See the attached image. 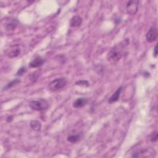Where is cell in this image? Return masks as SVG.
<instances>
[{"instance_id": "cell-1", "label": "cell", "mask_w": 158, "mask_h": 158, "mask_svg": "<svg viewBox=\"0 0 158 158\" xmlns=\"http://www.w3.org/2000/svg\"><path fill=\"white\" fill-rule=\"evenodd\" d=\"M130 40L126 38L118 44L112 47L108 54V59L112 63L114 64L119 61L124 54L125 49L129 45Z\"/></svg>"}, {"instance_id": "cell-2", "label": "cell", "mask_w": 158, "mask_h": 158, "mask_svg": "<svg viewBox=\"0 0 158 158\" xmlns=\"http://www.w3.org/2000/svg\"><path fill=\"white\" fill-rule=\"evenodd\" d=\"M29 106L33 110L42 111L48 108L49 104L46 100L44 99H40L38 100L30 101Z\"/></svg>"}, {"instance_id": "cell-3", "label": "cell", "mask_w": 158, "mask_h": 158, "mask_svg": "<svg viewBox=\"0 0 158 158\" xmlns=\"http://www.w3.org/2000/svg\"><path fill=\"white\" fill-rule=\"evenodd\" d=\"M67 80L65 78H58L55 79L49 84L48 88L51 91H56L64 88L67 85Z\"/></svg>"}, {"instance_id": "cell-4", "label": "cell", "mask_w": 158, "mask_h": 158, "mask_svg": "<svg viewBox=\"0 0 158 158\" xmlns=\"http://www.w3.org/2000/svg\"><path fill=\"white\" fill-rule=\"evenodd\" d=\"M139 2L132 0L129 1L126 6L127 12L130 15H134L137 12L139 8Z\"/></svg>"}, {"instance_id": "cell-5", "label": "cell", "mask_w": 158, "mask_h": 158, "mask_svg": "<svg viewBox=\"0 0 158 158\" xmlns=\"http://www.w3.org/2000/svg\"><path fill=\"white\" fill-rule=\"evenodd\" d=\"M157 29L156 27H151L147 33L146 38L148 42L152 43L155 42L157 38Z\"/></svg>"}, {"instance_id": "cell-6", "label": "cell", "mask_w": 158, "mask_h": 158, "mask_svg": "<svg viewBox=\"0 0 158 158\" xmlns=\"http://www.w3.org/2000/svg\"><path fill=\"white\" fill-rule=\"evenodd\" d=\"M154 152V151H153ZM152 150L148 149H143L140 150L136 151L134 154H133L132 157H151L154 156V153Z\"/></svg>"}, {"instance_id": "cell-7", "label": "cell", "mask_w": 158, "mask_h": 158, "mask_svg": "<svg viewBox=\"0 0 158 158\" xmlns=\"http://www.w3.org/2000/svg\"><path fill=\"white\" fill-rule=\"evenodd\" d=\"M45 62V60L41 57H36L29 64V66L32 68H37L42 66Z\"/></svg>"}, {"instance_id": "cell-8", "label": "cell", "mask_w": 158, "mask_h": 158, "mask_svg": "<svg viewBox=\"0 0 158 158\" xmlns=\"http://www.w3.org/2000/svg\"><path fill=\"white\" fill-rule=\"evenodd\" d=\"M19 24V22L16 19H11L6 24V29L7 30H14L16 29Z\"/></svg>"}, {"instance_id": "cell-9", "label": "cell", "mask_w": 158, "mask_h": 158, "mask_svg": "<svg viewBox=\"0 0 158 158\" xmlns=\"http://www.w3.org/2000/svg\"><path fill=\"white\" fill-rule=\"evenodd\" d=\"M88 103V100L84 98H80L77 99L73 103V106L75 108H79L84 106Z\"/></svg>"}, {"instance_id": "cell-10", "label": "cell", "mask_w": 158, "mask_h": 158, "mask_svg": "<svg viewBox=\"0 0 158 158\" xmlns=\"http://www.w3.org/2000/svg\"><path fill=\"white\" fill-rule=\"evenodd\" d=\"M122 87H120L119 88H118L115 91V93L109 98V99L108 100V102L110 104L116 102L117 101H118V99H119L120 95H121V91H122Z\"/></svg>"}, {"instance_id": "cell-11", "label": "cell", "mask_w": 158, "mask_h": 158, "mask_svg": "<svg viewBox=\"0 0 158 158\" xmlns=\"http://www.w3.org/2000/svg\"><path fill=\"white\" fill-rule=\"evenodd\" d=\"M82 23V19L79 16H75L71 20V26L72 27H77L81 26Z\"/></svg>"}, {"instance_id": "cell-12", "label": "cell", "mask_w": 158, "mask_h": 158, "mask_svg": "<svg viewBox=\"0 0 158 158\" xmlns=\"http://www.w3.org/2000/svg\"><path fill=\"white\" fill-rule=\"evenodd\" d=\"M21 53V49L18 47H14L10 49V51L8 52V56L9 58H15L18 56Z\"/></svg>"}, {"instance_id": "cell-13", "label": "cell", "mask_w": 158, "mask_h": 158, "mask_svg": "<svg viewBox=\"0 0 158 158\" xmlns=\"http://www.w3.org/2000/svg\"><path fill=\"white\" fill-rule=\"evenodd\" d=\"M30 127L32 130L36 131H39L42 128V124L38 121H32L30 122Z\"/></svg>"}, {"instance_id": "cell-14", "label": "cell", "mask_w": 158, "mask_h": 158, "mask_svg": "<svg viewBox=\"0 0 158 158\" xmlns=\"http://www.w3.org/2000/svg\"><path fill=\"white\" fill-rule=\"evenodd\" d=\"M21 82V81L20 80H19V79H15V80H14V81H12L11 82H9L5 87H4V88H3V90H8V89H9V88H12V87H14V86H15V85H16L17 84H19Z\"/></svg>"}, {"instance_id": "cell-15", "label": "cell", "mask_w": 158, "mask_h": 158, "mask_svg": "<svg viewBox=\"0 0 158 158\" xmlns=\"http://www.w3.org/2000/svg\"><path fill=\"white\" fill-rule=\"evenodd\" d=\"M80 138H81V136L79 134H78V135H71L68 136V140L71 143H76L79 140H80Z\"/></svg>"}, {"instance_id": "cell-16", "label": "cell", "mask_w": 158, "mask_h": 158, "mask_svg": "<svg viewBox=\"0 0 158 158\" xmlns=\"http://www.w3.org/2000/svg\"><path fill=\"white\" fill-rule=\"evenodd\" d=\"M76 85H82V86H88L89 83L86 81H80L76 82Z\"/></svg>"}, {"instance_id": "cell-17", "label": "cell", "mask_w": 158, "mask_h": 158, "mask_svg": "<svg viewBox=\"0 0 158 158\" xmlns=\"http://www.w3.org/2000/svg\"><path fill=\"white\" fill-rule=\"evenodd\" d=\"M158 138V135H157V131H155L154 134L152 135V137L151 138V141L152 142H156Z\"/></svg>"}, {"instance_id": "cell-18", "label": "cell", "mask_w": 158, "mask_h": 158, "mask_svg": "<svg viewBox=\"0 0 158 158\" xmlns=\"http://www.w3.org/2000/svg\"><path fill=\"white\" fill-rule=\"evenodd\" d=\"M26 71V69L25 67H22L19 69V71L17 72V75H22Z\"/></svg>"}, {"instance_id": "cell-19", "label": "cell", "mask_w": 158, "mask_h": 158, "mask_svg": "<svg viewBox=\"0 0 158 158\" xmlns=\"http://www.w3.org/2000/svg\"><path fill=\"white\" fill-rule=\"evenodd\" d=\"M157 45H156L155 46H154V57H157Z\"/></svg>"}]
</instances>
